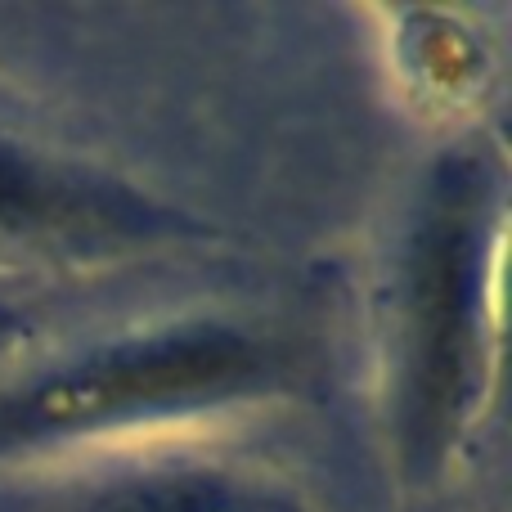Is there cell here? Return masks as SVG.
<instances>
[{
  "mask_svg": "<svg viewBox=\"0 0 512 512\" xmlns=\"http://www.w3.org/2000/svg\"><path fill=\"white\" fill-rule=\"evenodd\" d=\"M261 369V346L239 333H221V328L135 342L122 351L68 364L45 382L27 387L14 405L0 409V436L5 441L50 436L140 414V409L212 400L216 391H234L252 382Z\"/></svg>",
  "mask_w": 512,
  "mask_h": 512,
  "instance_id": "6da1fadb",
  "label": "cell"
},
{
  "mask_svg": "<svg viewBox=\"0 0 512 512\" xmlns=\"http://www.w3.org/2000/svg\"><path fill=\"white\" fill-rule=\"evenodd\" d=\"M481 212L486 180L472 158H454L436 176L418 234L414 319H418V436L441 450L468 409L472 387V310H477Z\"/></svg>",
  "mask_w": 512,
  "mask_h": 512,
  "instance_id": "7a4b0ae2",
  "label": "cell"
},
{
  "mask_svg": "<svg viewBox=\"0 0 512 512\" xmlns=\"http://www.w3.org/2000/svg\"><path fill=\"white\" fill-rule=\"evenodd\" d=\"M113 225V203L99 194L72 189L0 149V230H45V225Z\"/></svg>",
  "mask_w": 512,
  "mask_h": 512,
  "instance_id": "3957f363",
  "label": "cell"
},
{
  "mask_svg": "<svg viewBox=\"0 0 512 512\" xmlns=\"http://www.w3.org/2000/svg\"><path fill=\"white\" fill-rule=\"evenodd\" d=\"M95 512H274L207 477H162L117 490Z\"/></svg>",
  "mask_w": 512,
  "mask_h": 512,
  "instance_id": "277c9868",
  "label": "cell"
},
{
  "mask_svg": "<svg viewBox=\"0 0 512 512\" xmlns=\"http://www.w3.org/2000/svg\"><path fill=\"white\" fill-rule=\"evenodd\" d=\"M9 333V315H5V310H0V337H5Z\"/></svg>",
  "mask_w": 512,
  "mask_h": 512,
  "instance_id": "5b68a950",
  "label": "cell"
}]
</instances>
